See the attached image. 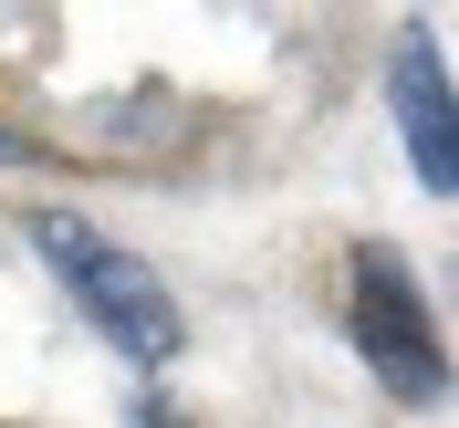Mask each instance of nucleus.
I'll return each instance as SVG.
<instances>
[{"mask_svg":"<svg viewBox=\"0 0 459 428\" xmlns=\"http://www.w3.org/2000/svg\"><path fill=\"white\" fill-rule=\"evenodd\" d=\"M31 251L74 283V303H84V314L105 324V345H126L136 366H168L178 345H188V324H178L168 283H157L126 240H105L84 209H42V220H31Z\"/></svg>","mask_w":459,"mask_h":428,"instance_id":"nucleus-1","label":"nucleus"},{"mask_svg":"<svg viewBox=\"0 0 459 428\" xmlns=\"http://www.w3.org/2000/svg\"><path fill=\"white\" fill-rule=\"evenodd\" d=\"M355 345H366V366L386 376V397H407V407H429L438 387H449L438 335H429V303H418V283H407L397 251H355Z\"/></svg>","mask_w":459,"mask_h":428,"instance_id":"nucleus-2","label":"nucleus"},{"mask_svg":"<svg viewBox=\"0 0 459 428\" xmlns=\"http://www.w3.org/2000/svg\"><path fill=\"white\" fill-rule=\"evenodd\" d=\"M386 105H397V126H407V168L449 199L459 188V136H449V63H438V31L429 22L397 31V84H386Z\"/></svg>","mask_w":459,"mask_h":428,"instance_id":"nucleus-3","label":"nucleus"}]
</instances>
